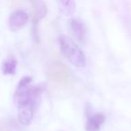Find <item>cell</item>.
Returning <instances> with one entry per match:
<instances>
[{"mask_svg": "<svg viewBox=\"0 0 131 131\" xmlns=\"http://www.w3.org/2000/svg\"><path fill=\"white\" fill-rule=\"evenodd\" d=\"M60 49L63 55L69 60L70 63L77 68H83L85 66V57L80 48L66 35H61L58 39Z\"/></svg>", "mask_w": 131, "mask_h": 131, "instance_id": "1", "label": "cell"}, {"mask_svg": "<svg viewBox=\"0 0 131 131\" xmlns=\"http://www.w3.org/2000/svg\"><path fill=\"white\" fill-rule=\"evenodd\" d=\"M43 91L42 85H33L31 98L18 105V118L21 124L24 126L29 125L34 115L39 98Z\"/></svg>", "mask_w": 131, "mask_h": 131, "instance_id": "2", "label": "cell"}, {"mask_svg": "<svg viewBox=\"0 0 131 131\" xmlns=\"http://www.w3.org/2000/svg\"><path fill=\"white\" fill-rule=\"evenodd\" d=\"M49 77L61 86H69L75 81V77L69 68L60 61H53L48 68Z\"/></svg>", "mask_w": 131, "mask_h": 131, "instance_id": "3", "label": "cell"}, {"mask_svg": "<svg viewBox=\"0 0 131 131\" xmlns=\"http://www.w3.org/2000/svg\"><path fill=\"white\" fill-rule=\"evenodd\" d=\"M28 22V15L23 10H17L10 15L8 26L12 31H16L24 27Z\"/></svg>", "mask_w": 131, "mask_h": 131, "instance_id": "4", "label": "cell"}, {"mask_svg": "<svg viewBox=\"0 0 131 131\" xmlns=\"http://www.w3.org/2000/svg\"><path fill=\"white\" fill-rule=\"evenodd\" d=\"M70 28L77 40L81 43H84L87 38V31L84 23L78 19H72L70 20Z\"/></svg>", "mask_w": 131, "mask_h": 131, "instance_id": "5", "label": "cell"}, {"mask_svg": "<svg viewBox=\"0 0 131 131\" xmlns=\"http://www.w3.org/2000/svg\"><path fill=\"white\" fill-rule=\"evenodd\" d=\"M47 6L44 2H42V1L33 2L32 7H31V16H32L33 24H36L41 19H43L47 15Z\"/></svg>", "mask_w": 131, "mask_h": 131, "instance_id": "6", "label": "cell"}, {"mask_svg": "<svg viewBox=\"0 0 131 131\" xmlns=\"http://www.w3.org/2000/svg\"><path fill=\"white\" fill-rule=\"evenodd\" d=\"M105 121V116L102 113H94L90 116L85 124L86 131H99Z\"/></svg>", "mask_w": 131, "mask_h": 131, "instance_id": "7", "label": "cell"}, {"mask_svg": "<svg viewBox=\"0 0 131 131\" xmlns=\"http://www.w3.org/2000/svg\"><path fill=\"white\" fill-rule=\"evenodd\" d=\"M59 9L66 15H72L75 10V3L71 0H66V1H59L58 3Z\"/></svg>", "mask_w": 131, "mask_h": 131, "instance_id": "8", "label": "cell"}, {"mask_svg": "<svg viewBox=\"0 0 131 131\" xmlns=\"http://www.w3.org/2000/svg\"><path fill=\"white\" fill-rule=\"evenodd\" d=\"M17 62L14 58H9L3 63L2 70L5 75H14L16 70Z\"/></svg>", "mask_w": 131, "mask_h": 131, "instance_id": "9", "label": "cell"}]
</instances>
